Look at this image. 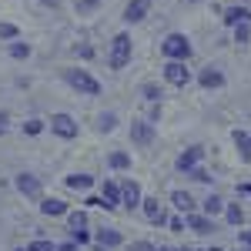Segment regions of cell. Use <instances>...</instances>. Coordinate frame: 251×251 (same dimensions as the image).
<instances>
[{"instance_id":"obj_1","label":"cell","mask_w":251,"mask_h":251,"mask_svg":"<svg viewBox=\"0 0 251 251\" xmlns=\"http://www.w3.org/2000/svg\"><path fill=\"white\" fill-rule=\"evenodd\" d=\"M161 54H164V60H188L191 57V40H188V34H168V37L161 40Z\"/></svg>"},{"instance_id":"obj_2","label":"cell","mask_w":251,"mask_h":251,"mask_svg":"<svg viewBox=\"0 0 251 251\" xmlns=\"http://www.w3.org/2000/svg\"><path fill=\"white\" fill-rule=\"evenodd\" d=\"M131 37L127 34H114L111 37V50H107V64H111V71H124L127 67V60H131Z\"/></svg>"},{"instance_id":"obj_3","label":"cell","mask_w":251,"mask_h":251,"mask_svg":"<svg viewBox=\"0 0 251 251\" xmlns=\"http://www.w3.org/2000/svg\"><path fill=\"white\" fill-rule=\"evenodd\" d=\"M64 80H67L77 94H87V97H97V94H100V84H97V80L91 77L84 67H67V71H64Z\"/></svg>"},{"instance_id":"obj_4","label":"cell","mask_w":251,"mask_h":251,"mask_svg":"<svg viewBox=\"0 0 251 251\" xmlns=\"http://www.w3.org/2000/svg\"><path fill=\"white\" fill-rule=\"evenodd\" d=\"M164 80L174 84V87H188L191 84V71H188V64L184 60H164Z\"/></svg>"},{"instance_id":"obj_5","label":"cell","mask_w":251,"mask_h":251,"mask_svg":"<svg viewBox=\"0 0 251 251\" xmlns=\"http://www.w3.org/2000/svg\"><path fill=\"white\" fill-rule=\"evenodd\" d=\"M201 161H204V148H201V144H191V148H184V151L177 154V161H174V168H177L181 174H191L194 168L201 164Z\"/></svg>"},{"instance_id":"obj_6","label":"cell","mask_w":251,"mask_h":251,"mask_svg":"<svg viewBox=\"0 0 251 251\" xmlns=\"http://www.w3.org/2000/svg\"><path fill=\"white\" fill-rule=\"evenodd\" d=\"M154 121H131V141H134L137 148H151L154 144Z\"/></svg>"},{"instance_id":"obj_7","label":"cell","mask_w":251,"mask_h":251,"mask_svg":"<svg viewBox=\"0 0 251 251\" xmlns=\"http://www.w3.org/2000/svg\"><path fill=\"white\" fill-rule=\"evenodd\" d=\"M50 131L64 141H71V137H77V121L71 114H50Z\"/></svg>"},{"instance_id":"obj_8","label":"cell","mask_w":251,"mask_h":251,"mask_svg":"<svg viewBox=\"0 0 251 251\" xmlns=\"http://www.w3.org/2000/svg\"><path fill=\"white\" fill-rule=\"evenodd\" d=\"M121 191H124V201H121V204H124L127 211L141 208V201H144V191H141V184H137V181H131V177H127V181H121Z\"/></svg>"},{"instance_id":"obj_9","label":"cell","mask_w":251,"mask_h":251,"mask_svg":"<svg viewBox=\"0 0 251 251\" xmlns=\"http://www.w3.org/2000/svg\"><path fill=\"white\" fill-rule=\"evenodd\" d=\"M148 10H151V0H127V7H124V24H141V20L148 17Z\"/></svg>"},{"instance_id":"obj_10","label":"cell","mask_w":251,"mask_h":251,"mask_svg":"<svg viewBox=\"0 0 251 251\" xmlns=\"http://www.w3.org/2000/svg\"><path fill=\"white\" fill-rule=\"evenodd\" d=\"M100 194H104V208H107V211H114V208H121V201H124V191H121V181H104V188H100Z\"/></svg>"},{"instance_id":"obj_11","label":"cell","mask_w":251,"mask_h":251,"mask_svg":"<svg viewBox=\"0 0 251 251\" xmlns=\"http://www.w3.org/2000/svg\"><path fill=\"white\" fill-rule=\"evenodd\" d=\"M198 84H201L204 91H218V87H225V74H221L218 67H201V74H198Z\"/></svg>"},{"instance_id":"obj_12","label":"cell","mask_w":251,"mask_h":251,"mask_svg":"<svg viewBox=\"0 0 251 251\" xmlns=\"http://www.w3.org/2000/svg\"><path fill=\"white\" fill-rule=\"evenodd\" d=\"M141 208H144V214H148V221H151V225H168V214H164V208H161V201H157V198H144V201H141Z\"/></svg>"},{"instance_id":"obj_13","label":"cell","mask_w":251,"mask_h":251,"mask_svg":"<svg viewBox=\"0 0 251 251\" xmlns=\"http://www.w3.org/2000/svg\"><path fill=\"white\" fill-rule=\"evenodd\" d=\"M14 184H17V191L27 194V198H40V191H44L34 174H17V177H14Z\"/></svg>"},{"instance_id":"obj_14","label":"cell","mask_w":251,"mask_h":251,"mask_svg":"<svg viewBox=\"0 0 251 251\" xmlns=\"http://www.w3.org/2000/svg\"><path fill=\"white\" fill-rule=\"evenodd\" d=\"M188 228L198 234H211L214 231V221H211V214H204V211H191L188 214Z\"/></svg>"},{"instance_id":"obj_15","label":"cell","mask_w":251,"mask_h":251,"mask_svg":"<svg viewBox=\"0 0 251 251\" xmlns=\"http://www.w3.org/2000/svg\"><path fill=\"white\" fill-rule=\"evenodd\" d=\"M94 241H97V248H117V245H124L121 231H114V228H97Z\"/></svg>"},{"instance_id":"obj_16","label":"cell","mask_w":251,"mask_h":251,"mask_svg":"<svg viewBox=\"0 0 251 251\" xmlns=\"http://www.w3.org/2000/svg\"><path fill=\"white\" fill-rule=\"evenodd\" d=\"M221 17H225L228 27H234V24H251V7H241V3L238 7H225Z\"/></svg>"},{"instance_id":"obj_17","label":"cell","mask_w":251,"mask_h":251,"mask_svg":"<svg viewBox=\"0 0 251 251\" xmlns=\"http://www.w3.org/2000/svg\"><path fill=\"white\" fill-rule=\"evenodd\" d=\"M231 141L238 148V154H241V161H251V131H234Z\"/></svg>"},{"instance_id":"obj_18","label":"cell","mask_w":251,"mask_h":251,"mask_svg":"<svg viewBox=\"0 0 251 251\" xmlns=\"http://www.w3.org/2000/svg\"><path fill=\"white\" fill-rule=\"evenodd\" d=\"M40 211L47 214V218H60V214H67V201H60V198H44V201H40Z\"/></svg>"},{"instance_id":"obj_19","label":"cell","mask_w":251,"mask_h":251,"mask_svg":"<svg viewBox=\"0 0 251 251\" xmlns=\"http://www.w3.org/2000/svg\"><path fill=\"white\" fill-rule=\"evenodd\" d=\"M225 204H228V201H225L221 194H208V198L201 201V211L214 218V214H225Z\"/></svg>"},{"instance_id":"obj_20","label":"cell","mask_w":251,"mask_h":251,"mask_svg":"<svg viewBox=\"0 0 251 251\" xmlns=\"http://www.w3.org/2000/svg\"><path fill=\"white\" fill-rule=\"evenodd\" d=\"M225 221H228L231 228H241V225H245V211H241L238 201H228V204H225Z\"/></svg>"},{"instance_id":"obj_21","label":"cell","mask_w":251,"mask_h":251,"mask_svg":"<svg viewBox=\"0 0 251 251\" xmlns=\"http://www.w3.org/2000/svg\"><path fill=\"white\" fill-rule=\"evenodd\" d=\"M171 204L177 208V211H184V214L194 211V198L188 191H171Z\"/></svg>"},{"instance_id":"obj_22","label":"cell","mask_w":251,"mask_h":251,"mask_svg":"<svg viewBox=\"0 0 251 251\" xmlns=\"http://www.w3.org/2000/svg\"><path fill=\"white\" fill-rule=\"evenodd\" d=\"M64 184H67V188H74V191H87V188L94 184V177H91V174H67V177H64Z\"/></svg>"},{"instance_id":"obj_23","label":"cell","mask_w":251,"mask_h":251,"mask_svg":"<svg viewBox=\"0 0 251 251\" xmlns=\"http://www.w3.org/2000/svg\"><path fill=\"white\" fill-rule=\"evenodd\" d=\"M107 164H111L114 171H131V154H127V151H111V154H107Z\"/></svg>"},{"instance_id":"obj_24","label":"cell","mask_w":251,"mask_h":251,"mask_svg":"<svg viewBox=\"0 0 251 251\" xmlns=\"http://www.w3.org/2000/svg\"><path fill=\"white\" fill-rule=\"evenodd\" d=\"M114 127H117V114H114V111H104V114H97V131H100V134H111Z\"/></svg>"},{"instance_id":"obj_25","label":"cell","mask_w":251,"mask_h":251,"mask_svg":"<svg viewBox=\"0 0 251 251\" xmlns=\"http://www.w3.org/2000/svg\"><path fill=\"white\" fill-rule=\"evenodd\" d=\"M10 57H14V60H27V57H30V44H24V40H10Z\"/></svg>"},{"instance_id":"obj_26","label":"cell","mask_w":251,"mask_h":251,"mask_svg":"<svg viewBox=\"0 0 251 251\" xmlns=\"http://www.w3.org/2000/svg\"><path fill=\"white\" fill-rule=\"evenodd\" d=\"M17 37H20V27H17V24L0 20V40H17Z\"/></svg>"},{"instance_id":"obj_27","label":"cell","mask_w":251,"mask_h":251,"mask_svg":"<svg viewBox=\"0 0 251 251\" xmlns=\"http://www.w3.org/2000/svg\"><path fill=\"white\" fill-rule=\"evenodd\" d=\"M67 228H87V211H67Z\"/></svg>"},{"instance_id":"obj_28","label":"cell","mask_w":251,"mask_h":251,"mask_svg":"<svg viewBox=\"0 0 251 251\" xmlns=\"http://www.w3.org/2000/svg\"><path fill=\"white\" fill-rule=\"evenodd\" d=\"M27 251H57V245L47 241V238H34V241L27 245Z\"/></svg>"},{"instance_id":"obj_29","label":"cell","mask_w":251,"mask_h":251,"mask_svg":"<svg viewBox=\"0 0 251 251\" xmlns=\"http://www.w3.org/2000/svg\"><path fill=\"white\" fill-rule=\"evenodd\" d=\"M234 40H238V44H248L251 40V24H234Z\"/></svg>"},{"instance_id":"obj_30","label":"cell","mask_w":251,"mask_h":251,"mask_svg":"<svg viewBox=\"0 0 251 251\" xmlns=\"http://www.w3.org/2000/svg\"><path fill=\"white\" fill-rule=\"evenodd\" d=\"M40 131H44V121H40V117H30V121H24V134H40Z\"/></svg>"},{"instance_id":"obj_31","label":"cell","mask_w":251,"mask_h":251,"mask_svg":"<svg viewBox=\"0 0 251 251\" xmlns=\"http://www.w3.org/2000/svg\"><path fill=\"white\" fill-rule=\"evenodd\" d=\"M71 241H77V245H91V231H87V228H71Z\"/></svg>"},{"instance_id":"obj_32","label":"cell","mask_w":251,"mask_h":251,"mask_svg":"<svg viewBox=\"0 0 251 251\" xmlns=\"http://www.w3.org/2000/svg\"><path fill=\"white\" fill-rule=\"evenodd\" d=\"M141 91H144V97H148V100H161V87H154V84H144Z\"/></svg>"},{"instance_id":"obj_33","label":"cell","mask_w":251,"mask_h":251,"mask_svg":"<svg viewBox=\"0 0 251 251\" xmlns=\"http://www.w3.org/2000/svg\"><path fill=\"white\" fill-rule=\"evenodd\" d=\"M191 177H194V181H204V184H211V174L204 171L201 164H198V168H194V171H191Z\"/></svg>"},{"instance_id":"obj_34","label":"cell","mask_w":251,"mask_h":251,"mask_svg":"<svg viewBox=\"0 0 251 251\" xmlns=\"http://www.w3.org/2000/svg\"><path fill=\"white\" fill-rule=\"evenodd\" d=\"M131 251H157V245H151V241H131Z\"/></svg>"},{"instance_id":"obj_35","label":"cell","mask_w":251,"mask_h":251,"mask_svg":"<svg viewBox=\"0 0 251 251\" xmlns=\"http://www.w3.org/2000/svg\"><path fill=\"white\" fill-rule=\"evenodd\" d=\"M87 204H91V208H104V194H91ZM104 211H107V208H104Z\"/></svg>"},{"instance_id":"obj_36","label":"cell","mask_w":251,"mask_h":251,"mask_svg":"<svg viewBox=\"0 0 251 251\" xmlns=\"http://www.w3.org/2000/svg\"><path fill=\"white\" fill-rule=\"evenodd\" d=\"M168 228H171V231H184V221L174 214V218H168Z\"/></svg>"},{"instance_id":"obj_37","label":"cell","mask_w":251,"mask_h":251,"mask_svg":"<svg viewBox=\"0 0 251 251\" xmlns=\"http://www.w3.org/2000/svg\"><path fill=\"white\" fill-rule=\"evenodd\" d=\"M77 248H80L77 241H64V245H57V251H77Z\"/></svg>"},{"instance_id":"obj_38","label":"cell","mask_w":251,"mask_h":251,"mask_svg":"<svg viewBox=\"0 0 251 251\" xmlns=\"http://www.w3.org/2000/svg\"><path fill=\"white\" fill-rule=\"evenodd\" d=\"M7 124H10V114H7V111H0V134L7 131Z\"/></svg>"},{"instance_id":"obj_39","label":"cell","mask_w":251,"mask_h":251,"mask_svg":"<svg viewBox=\"0 0 251 251\" xmlns=\"http://www.w3.org/2000/svg\"><path fill=\"white\" fill-rule=\"evenodd\" d=\"M238 241H241L245 248H251V231H241V234H238Z\"/></svg>"},{"instance_id":"obj_40","label":"cell","mask_w":251,"mask_h":251,"mask_svg":"<svg viewBox=\"0 0 251 251\" xmlns=\"http://www.w3.org/2000/svg\"><path fill=\"white\" fill-rule=\"evenodd\" d=\"M238 191H241V194H251V184H241V188H238Z\"/></svg>"},{"instance_id":"obj_41","label":"cell","mask_w":251,"mask_h":251,"mask_svg":"<svg viewBox=\"0 0 251 251\" xmlns=\"http://www.w3.org/2000/svg\"><path fill=\"white\" fill-rule=\"evenodd\" d=\"M157 251H177V248H171V245H161V248H157Z\"/></svg>"},{"instance_id":"obj_42","label":"cell","mask_w":251,"mask_h":251,"mask_svg":"<svg viewBox=\"0 0 251 251\" xmlns=\"http://www.w3.org/2000/svg\"><path fill=\"white\" fill-rule=\"evenodd\" d=\"M177 251H191V248H177Z\"/></svg>"},{"instance_id":"obj_43","label":"cell","mask_w":251,"mask_h":251,"mask_svg":"<svg viewBox=\"0 0 251 251\" xmlns=\"http://www.w3.org/2000/svg\"><path fill=\"white\" fill-rule=\"evenodd\" d=\"M234 251H248V248H234Z\"/></svg>"},{"instance_id":"obj_44","label":"cell","mask_w":251,"mask_h":251,"mask_svg":"<svg viewBox=\"0 0 251 251\" xmlns=\"http://www.w3.org/2000/svg\"><path fill=\"white\" fill-rule=\"evenodd\" d=\"M191 3H201V0H191Z\"/></svg>"},{"instance_id":"obj_45","label":"cell","mask_w":251,"mask_h":251,"mask_svg":"<svg viewBox=\"0 0 251 251\" xmlns=\"http://www.w3.org/2000/svg\"><path fill=\"white\" fill-rule=\"evenodd\" d=\"M248 251H251V248H248Z\"/></svg>"}]
</instances>
